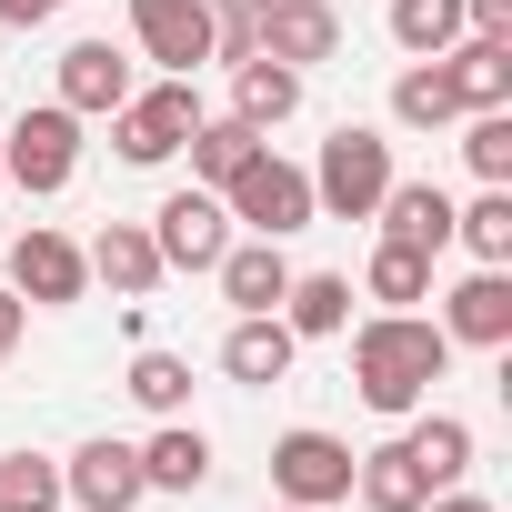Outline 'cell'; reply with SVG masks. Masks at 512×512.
I'll list each match as a JSON object with an SVG mask.
<instances>
[{
  "mask_svg": "<svg viewBox=\"0 0 512 512\" xmlns=\"http://www.w3.org/2000/svg\"><path fill=\"white\" fill-rule=\"evenodd\" d=\"M61 512H71V502H61Z\"/></svg>",
  "mask_w": 512,
  "mask_h": 512,
  "instance_id": "obj_39",
  "label": "cell"
},
{
  "mask_svg": "<svg viewBox=\"0 0 512 512\" xmlns=\"http://www.w3.org/2000/svg\"><path fill=\"white\" fill-rule=\"evenodd\" d=\"M392 121H402V131H452V121H462L452 71H442V61H402V81H392Z\"/></svg>",
  "mask_w": 512,
  "mask_h": 512,
  "instance_id": "obj_27",
  "label": "cell"
},
{
  "mask_svg": "<svg viewBox=\"0 0 512 512\" xmlns=\"http://www.w3.org/2000/svg\"><path fill=\"white\" fill-rule=\"evenodd\" d=\"M292 362H302V342H292V322H282V312H231V332H221V372H231L241 392L292 382Z\"/></svg>",
  "mask_w": 512,
  "mask_h": 512,
  "instance_id": "obj_14",
  "label": "cell"
},
{
  "mask_svg": "<svg viewBox=\"0 0 512 512\" xmlns=\"http://www.w3.org/2000/svg\"><path fill=\"white\" fill-rule=\"evenodd\" d=\"M211 282H221V302H231V312H282V292H292V262H282V241H262V231H231V251L211 262Z\"/></svg>",
  "mask_w": 512,
  "mask_h": 512,
  "instance_id": "obj_15",
  "label": "cell"
},
{
  "mask_svg": "<svg viewBox=\"0 0 512 512\" xmlns=\"http://www.w3.org/2000/svg\"><path fill=\"white\" fill-rule=\"evenodd\" d=\"M0 241H11V221H0Z\"/></svg>",
  "mask_w": 512,
  "mask_h": 512,
  "instance_id": "obj_38",
  "label": "cell"
},
{
  "mask_svg": "<svg viewBox=\"0 0 512 512\" xmlns=\"http://www.w3.org/2000/svg\"><path fill=\"white\" fill-rule=\"evenodd\" d=\"M211 11V61H251V41H262V0H201Z\"/></svg>",
  "mask_w": 512,
  "mask_h": 512,
  "instance_id": "obj_32",
  "label": "cell"
},
{
  "mask_svg": "<svg viewBox=\"0 0 512 512\" xmlns=\"http://www.w3.org/2000/svg\"><path fill=\"white\" fill-rule=\"evenodd\" d=\"M91 282H111L121 302H151V282H161V251H151V221H101L91 241Z\"/></svg>",
  "mask_w": 512,
  "mask_h": 512,
  "instance_id": "obj_18",
  "label": "cell"
},
{
  "mask_svg": "<svg viewBox=\"0 0 512 512\" xmlns=\"http://www.w3.org/2000/svg\"><path fill=\"white\" fill-rule=\"evenodd\" d=\"M402 452H412L422 482L442 492V482L472 472V422H462V412H402Z\"/></svg>",
  "mask_w": 512,
  "mask_h": 512,
  "instance_id": "obj_23",
  "label": "cell"
},
{
  "mask_svg": "<svg viewBox=\"0 0 512 512\" xmlns=\"http://www.w3.org/2000/svg\"><path fill=\"white\" fill-rule=\"evenodd\" d=\"M382 191H392V131L342 121V131L322 141V161H312V211H332V221H372Z\"/></svg>",
  "mask_w": 512,
  "mask_h": 512,
  "instance_id": "obj_3",
  "label": "cell"
},
{
  "mask_svg": "<svg viewBox=\"0 0 512 512\" xmlns=\"http://www.w3.org/2000/svg\"><path fill=\"white\" fill-rule=\"evenodd\" d=\"M452 241L472 251V262L512 272V191H502V181H482V201H452Z\"/></svg>",
  "mask_w": 512,
  "mask_h": 512,
  "instance_id": "obj_26",
  "label": "cell"
},
{
  "mask_svg": "<svg viewBox=\"0 0 512 512\" xmlns=\"http://www.w3.org/2000/svg\"><path fill=\"white\" fill-rule=\"evenodd\" d=\"M462 161L512 191V111H462Z\"/></svg>",
  "mask_w": 512,
  "mask_h": 512,
  "instance_id": "obj_31",
  "label": "cell"
},
{
  "mask_svg": "<svg viewBox=\"0 0 512 512\" xmlns=\"http://www.w3.org/2000/svg\"><path fill=\"white\" fill-rule=\"evenodd\" d=\"M0 512H61V462L51 452H0Z\"/></svg>",
  "mask_w": 512,
  "mask_h": 512,
  "instance_id": "obj_30",
  "label": "cell"
},
{
  "mask_svg": "<svg viewBox=\"0 0 512 512\" xmlns=\"http://www.w3.org/2000/svg\"><path fill=\"white\" fill-rule=\"evenodd\" d=\"M0 272H11V292H21L31 312H71V302L91 292V251H81L71 231L31 221V231H11V241H0Z\"/></svg>",
  "mask_w": 512,
  "mask_h": 512,
  "instance_id": "obj_5",
  "label": "cell"
},
{
  "mask_svg": "<svg viewBox=\"0 0 512 512\" xmlns=\"http://www.w3.org/2000/svg\"><path fill=\"white\" fill-rule=\"evenodd\" d=\"M352 502L362 512H422L432 482H422V462L402 442H372V452H352Z\"/></svg>",
  "mask_w": 512,
  "mask_h": 512,
  "instance_id": "obj_21",
  "label": "cell"
},
{
  "mask_svg": "<svg viewBox=\"0 0 512 512\" xmlns=\"http://www.w3.org/2000/svg\"><path fill=\"white\" fill-rule=\"evenodd\" d=\"M442 332H452V342H472V352H512V272L472 262V272L442 292Z\"/></svg>",
  "mask_w": 512,
  "mask_h": 512,
  "instance_id": "obj_13",
  "label": "cell"
},
{
  "mask_svg": "<svg viewBox=\"0 0 512 512\" xmlns=\"http://www.w3.org/2000/svg\"><path fill=\"white\" fill-rule=\"evenodd\" d=\"M21 332H31V302H21L11 282H0V362H11V352H21Z\"/></svg>",
  "mask_w": 512,
  "mask_h": 512,
  "instance_id": "obj_34",
  "label": "cell"
},
{
  "mask_svg": "<svg viewBox=\"0 0 512 512\" xmlns=\"http://www.w3.org/2000/svg\"><path fill=\"white\" fill-rule=\"evenodd\" d=\"M272 502H312V512L352 502V442L322 432V422H292L272 442Z\"/></svg>",
  "mask_w": 512,
  "mask_h": 512,
  "instance_id": "obj_7",
  "label": "cell"
},
{
  "mask_svg": "<svg viewBox=\"0 0 512 512\" xmlns=\"http://www.w3.org/2000/svg\"><path fill=\"white\" fill-rule=\"evenodd\" d=\"M422 512H502V502H492V492H462V482H442Z\"/></svg>",
  "mask_w": 512,
  "mask_h": 512,
  "instance_id": "obj_36",
  "label": "cell"
},
{
  "mask_svg": "<svg viewBox=\"0 0 512 512\" xmlns=\"http://www.w3.org/2000/svg\"><path fill=\"white\" fill-rule=\"evenodd\" d=\"M141 452V482L151 492H201L211 482V432L181 412V422H151V442H131Z\"/></svg>",
  "mask_w": 512,
  "mask_h": 512,
  "instance_id": "obj_19",
  "label": "cell"
},
{
  "mask_svg": "<svg viewBox=\"0 0 512 512\" xmlns=\"http://www.w3.org/2000/svg\"><path fill=\"white\" fill-rule=\"evenodd\" d=\"M282 322H292V342H342L352 332V272H292Z\"/></svg>",
  "mask_w": 512,
  "mask_h": 512,
  "instance_id": "obj_22",
  "label": "cell"
},
{
  "mask_svg": "<svg viewBox=\"0 0 512 512\" xmlns=\"http://www.w3.org/2000/svg\"><path fill=\"white\" fill-rule=\"evenodd\" d=\"M191 121H201V91L161 71L151 91H131V101L111 111V151H121L131 171H161V161H181V141H191Z\"/></svg>",
  "mask_w": 512,
  "mask_h": 512,
  "instance_id": "obj_6",
  "label": "cell"
},
{
  "mask_svg": "<svg viewBox=\"0 0 512 512\" xmlns=\"http://www.w3.org/2000/svg\"><path fill=\"white\" fill-rule=\"evenodd\" d=\"M372 221H382V241H402V251H432V262L452 251V191H442V181H402V171H392V191L372 201Z\"/></svg>",
  "mask_w": 512,
  "mask_h": 512,
  "instance_id": "obj_16",
  "label": "cell"
},
{
  "mask_svg": "<svg viewBox=\"0 0 512 512\" xmlns=\"http://www.w3.org/2000/svg\"><path fill=\"white\" fill-rule=\"evenodd\" d=\"M221 211H231V231H262V241H292V231H312V221H322V211H312V171H302V161H282L272 141L221 181Z\"/></svg>",
  "mask_w": 512,
  "mask_h": 512,
  "instance_id": "obj_2",
  "label": "cell"
},
{
  "mask_svg": "<svg viewBox=\"0 0 512 512\" xmlns=\"http://www.w3.org/2000/svg\"><path fill=\"white\" fill-rule=\"evenodd\" d=\"M442 372H452V332L432 312H372V322H352V382H362V402L382 422L422 412Z\"/></svg>",
  "mask_w": 512,
  "mask_h": 512,
  "instance_id": "obj_1",
  "label": "cell"
},
{
  "mask_svg": "<svg viewBox=\"0 0 512 512\" xmlns=\"http://www.w3.org/2000/svg\"><path fill=\"white\" fill-rule=\"evenodd\" d=\"M151 482H141V452L131 442H111V432H91L71 462H61V502L71 512H131Z\"/></svg>",
  "mask_w": 512,
  "mask_h": 512,
  "instance_id": "obj_10",
  "label": "cell"
},
{
  "mask_svg": "<svg viewBox=\"0 0 512 512\" xmlns=\"http://www.w3.org/2000/svg\"><path fill=\"white\" fill-rule=\"evenodd\" d=\"M362 302H382V312H422V302H432V251L372 241V262H362Z\"/></svg>",
  "mask_w": 512,
  "mask_h": 512,
  "instance_id": "obj_24",
  "label": "cell"
},
{
  "mask_svg": "<svg viewBox=\"0 0 512 512\" xmlns=\"http://www.w3.org/2000/svg\"><path fill=\"white\" fill-rule=\"evenodd\" d=\"M121 392H131L151 422H181V412H191V362H181V352H131V382H121Z\"/></svg>",
  "mask_w": 512,
  "mask_h": 512,
  "instance_id": "obj_28",
  "label": "cell"
},
{
  "mask_svg": "<svg viewBox=\"0 0 512 512\" xmlns=\"http://www.w3.org/2000/svg\"><path fill=\"white\" fill-rule=\"evenodd\" d=\"M251 51H272V61H292L312 81L322 61H342V11L332 0H262V41Z\"/></svg>",
  "mask_w": 512,
  "mask_h": 512,
  "instance_id": "obj_11",
  "label": "cell"
},
{
  "mask_svg": "<svg viewBox=\"0 0 512 512\" xmlns=\"http://www.w3.org/2000/svg\"><path fill=\"white\" fill-rule=\"evenodd\" d=\"M462 31H482V41H512V0H462Z\"/></svg>",
  "mask_w": 512,
  "mask_h": 512,
  "instance_id": "obj_33",
  "label": "cell"
},
{
  "mask_svg": "<svg viewBox=\"0 0 512 512\" xmlns=\"http://www.w3.org/2000/svg\"><path fill=\"white\" fill-rule=\"evenodd\" d=\"M131 51L161 61L171 81H191V71H211V11L201 0H131Z\"/></svg>",
  "mask_w": 512,
  "mask_h": 512,
  "instance_id": "obj_9",
  "label": "cell"
},
{
  "mask_svg": "<svg viewBox=\"0 0 512 512\" xmlns=\"http://www.w3.org/2000/svg\"><path fill=\"white\" fill-rule=\"evenodd\" d=\"M151 251H161V272H211L221 251H231V211H221V191L181 181V191L151 211Z\"/></svg>",
  "mask_w": 512,
  "mask_h": 512,
  "instance_id": "obj_8",
  "label": "cell"
},
{
  "mask_svg": "<svg viewBox=\"0 0 512 512\" xmlns=\"http://www.w3.org/2000/svg\"><path fill=\"white\" fill-rule=\"evenodd\" d=\"M302 111V71L292 61H272V51H251V61H231V121H251V131H282Z\"/></svg>",
  "mask_w": 512,
  "mask_h": 512,
  "instance_id": "obj_17",
  "label": "cell"
},
{
  "mask_svg": "<svg viewBox=\"0 0 512 512\" xmlns=\"http://www.w3.org/2000/svg\"><path fill=\"white\" fill-rule=\"evenodd\" d=\"M71 11V0H0V21H11V31H41V21H61Z\"/></svg>",
  "mask_w": 512,
  "mask_h": 512,
  "instance_id": "obj_35",
  "label": "cell"
},
{
  "mask_svg": "<svg viewBox=\"0 0 512 512\" xmlns=\"http://www.w3.org/2000/svg\"><path fill=\"white\" fill-rule=\"evenodd\" d=\"M442 71H452V101H462V111H512V41L462 31V41L442 51Z\"/></svg>",
  "mask_w": 512,
  "mask_h": 512,
  "instance_id": "obj_20",
  "label": "cell"
},
{
  "mask_svg": "<svg viewBox=\"0 0 512 512\" xmlns=\"http://www.w3.org/2000/svg\"><path fill=\"white\" fill-rule=\"evenodd\" d=\"M131 91H141V81H131V51H121V41H71V51H61V91H51L61 111H81V121H111Z\"/></svg>",
  "mask_w": 512,
  "mask_h": 512,
  "instance_id": "obj_12",
  "label": "cell"
},
{
  "mask_svg": "<svg viewBox=\"0 0 512 512\" xmlns=\"http://www.w3.org/2000/svg\"><path fill=\"white\" fill-rule=\"evenodd\" d=\"M181 151H191V181H201V191H221V181H231L251 151H262V131H251V121H231V111H201Z\"/></svg>",
  "mask_w": 512,
  "mask_h": 512,
  "instance_id": "obj_25",
  "label": "cell"
},
{
  "mask_svg": "<svg viewBox=\"0 0 512 512\" xmlns=\"http://www.w3.org/2000/svg\"><path fill=\"white\" fill-rule=\"evenodd\" d=\"M392 41H402L412 61H442V51L462 41V0H392Z\"/></svg>",
  "mask_w": 512,
  "mask_h": 512,
  "instance_id": "obj_29",
  "label": "cell"
},
{
  "mask_svg": "<svg viewBox=\"0 0 512 512\" xmlns=\"http://www.w3.org/2000/svg\"><path fill=\"white\" fill-rule=\"evenodd\" d=\"M0 171H11L31 201L71 191V181H81V111L41 101V111H21V121H0Z\"/></svg>",
  "mask_w": 512,
  "mask_h": 512,
  "instance_id": "obj_4",
  "label": "cell"
},
{
  "mask_svg": "<svg viewBox=\"0 0 512 512\" xmlns=\"http://www.w3.org/2000/svg\"><path fill=\"white\" fill-rule=\"evenodd\" d=\"M272 512H312V502H272Z\"/></svg>",
  "mask_w": 512,
  "mask_h": 512,
  "instance_id": "obj_37",
  "label": "cell"
}]
</instances>
